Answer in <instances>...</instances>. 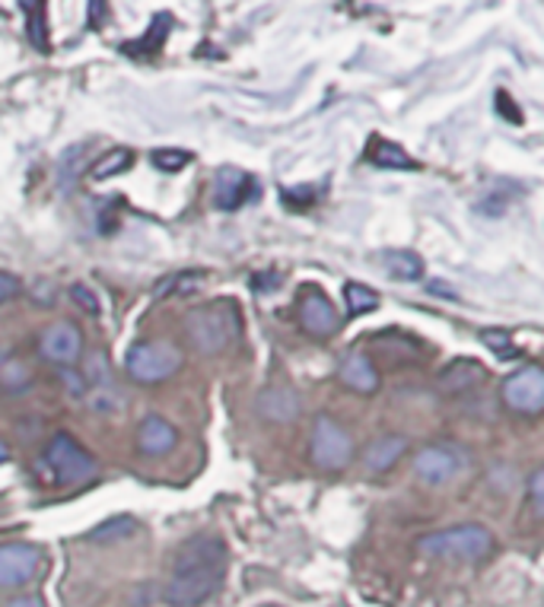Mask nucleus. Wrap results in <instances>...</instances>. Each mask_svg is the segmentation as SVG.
I'll return each mask as SVG.
<instances>
[{"label": "nucleus", "mask_w": 544, "mask_h": 607, "mask_svg": "<svg viewBox=\"0 0 544 607\" xmlns=\"http://www.w3.org/2000/svg\"><path fill=\"white\" fill-rule=\"evenodd\" d=\"M226 572V544L217 534L191 537L178 557L172 575L163 585V598L169 607H198L220 589Z\"/></svg>", "instance_id": "f257e3e1"}, {"label": "nucleus", "mask_w": 544, "mask_h": 607, "mask_svg": "<svg viewBox=\"0 0 544 607\" xmlns=\"http://www.w3.org/2000/svg\"><path fill=\"white\" fill-rule=\"evenodd\" d=\"M418 550L426 557L481 563L494 554V534L484 525H453L418 537Z\"/></svg>", "instance_id": "f03ea898"}, {"label": "nucleus", "mask_w": 544, "mask_h": 607, "mask_svg": "<svg viewBox=\"0 0 544 607\" xmlns=\"http://www.w3.org/2000/svg\"><path fill=\"white\" fill-rule=\"evenodd\" d=\"M185 334L198 354H223L239 337V312L233 302H213L191 309L185 319Z\"/></svg>", "instance_id": "7ed1b4c3"}, {"label": "nucleus", "mask_w": 544, "mask_h": 607, "mask_svg": "<svg viewBox=\"0 0 544 607\" xmlns=\"http://www.w3.org/2000/svg\"><path fill=\"white\" fill-rule=\"evenodd\" d=\"M45 474L61 486H81L89 484L99 474V461L86 451L71 433H58L51 436V443L45 446L42 455Z\"/></svg>", "instance_id": "20e7f679"}, {"label": "nucleus", "mask_w": 544, "mask_h": 607, "mask_svg": "<svg viewBox=\"0 0 544 607\" xmlns=\"http://www.w3.org/2000/svg\"><path fill=\"white\" fill-rule=\"evenodd\" d=\"M125 369L140 385H160L182 369V350L169 340H144L127 350Z\"/></svg>", "instance_id": "39448f33"}, {"label": "nucleus", "mask_w": 544, "mask_h": 607, "mask_svg": "<svg viewBox=\"0 0 544 607\" xmlns=\"http://www.w3.org/2000/svg\"><path fill=\"white\" fill-rule=\"evenodd\" d=\"M354 461V439L350 433L332 420L329 413L316 417L312 430V464L322 471H344Z\"/></svg>", "instance_id": "423d86ee"}, {"label": "nucleus", "mask_w": 544, "mask_h": 607, "mask_svg": "<svg viewBox=\"0 0 544 607\" xmlns=\"http://www.w3.org/2000/svg\"><path fill=\"white\" fill-rule=\"evenodd\" d=\"M503 405L522 417H539L544 410V369L539 363L519 366L512 375H506L500 388Z\"/></svg>", "instance_id": "0eeeda50"}, {"label": "nucleus", "mask_w": 544, "mask_h": 607, "mask_svg": "<svg viewBox=\"0 0 544 607\" xmlns=\"http://www.w3.org/2000/svg\"><path fill=\"white\" fill-rule=\"evenodd\" d=\"M42 569V550L26 541L0 544V589H23Z\"/></svg>", "instance_id": "6e6552de"}, {"label": "nucleus", "mask_w": 544, "mask_h": 607, "mask_svg": "<svg viewBox=\"0 0 544 607\" xmlns=\"http://www.w3.org/2000/svg\"><path fill=\"white\" fill-rule=\"evenodd\" d=\"M296 319L302 324V331L312 334V337H332V334H337V327H341L332 299L319 286H306L299 293Z\"/></svg>", "instance_id": "1a4fd4ad"}, {"label": "nucleus", "mask_w": 544, "mask_h": 607, "mask_svg": "<svg viewBox=\"0 0 544 607\" xmlns=\"http://www.w3.org/2000/svg\"><path fill=\"white\" fill-rule=\"evenodd\" d=\"M39 354H42V360L54 366H74L81 360V354H84V334H81V327L74 322H54L48 324L42 331V337H39Z\"/></svg>", "instance_id": "9d476101"}, {"label": "nucleus", "mask_w": 544, "mask_h": 607, "mask_svg": "<svg viewBox=\"0 0 544 607\" xmlns=\"http://www.w3.org/2000/svg\"><path fill=\"white\" fill-rule=\"evenodd\" d=\"M465 458L459 455V448L453 446H426L420 448L415 458V471L423 484L443 486L449 481H456V474L461 471Z\"/></svg>", "instance_id": "9b49d317"}, {"label": "nucleus", "mask_w": 544, "mask_h": 607, "mask_svg": "<svg viewBox=\"0 0 544 607\" xmlns=\"http://www.w3.org/2000/svg\"><path fill=\"white\" fill-rule=\"evenodd\" d=\"M337 379H341V385H347L357 395H373V392H379V385H382V375H379L376 363L363 350H350L341 360Z\"/></svg>", "instance_id": "f8f14e48"}, {"label": "nucleus", "mask_w": 544, "mask_h": 607, "mask_svg": "<svg viewBox=\"0 0 544 607\" xmlns=\"http://www.w3.org/2000/svg\"><path fill=\"white\" fill-rule=\"evenodd\" d=\"M255 198V182L249 178V172L243 169H220L213 178V203L220 210H236L243 203Z\"/></svg>", "instance_id": "ddd939ff"}, {"label": "nucleus", "mask_w": 544, "mask_h": 607, "mask_svg": "<svg viewBox=\"0 0 544 607\" xmlns=\"http://www.w3.org/2000/svg\"><path fill=\"white\" fill-rule=\"evenodd\" d=\"M175 443H178V433H175V426L169 423L166 417H160V413L144 417V423L137 430V446H140L144 455H150V458L169 455L175 448Z\"/></svg>", "instance_id": "4468645a"}, {"label": "nucleus", "mask_w": 544, "mask_h": 607, "mask_svg": "<svg viewBox=\"0 0 544 607\" xmlns=\"http://www.w3.org/2000/svg\"><path fill=\"white\" fill-rule=\"evenodd\" d=\"M405 451H408V439L398 436V433H388V436H379L376 443L363 451V464L373 474H385V471H392V464L401 461Z\"/></svg>", "instance_id": "2eb2a0df"}, {"label": "nucleus", "mask_w": 544, "mask_h": 607, "mask_svg": "<svg viewBox=\"0 0 544 607\" xmlns=\"http://www.w3.org/2000/svg\"><path fill=\"white\" fill-rule=\"evenodd\" d=\"M379 261L385 264V271L395 277V281H401V284H418L420 277H423V258L415 255V251H408V248H392V251H382L379 255Z\"/></svg>", "instance_id": "dca6fc26"}, {"label": "nucleus", "mask_w": 544, "mask_h": 607, "mask_svg": "<svg viewBox=\"0 0 544 607\" xmlns=\"http://www.w3.org/2000/svg\"><path fill=\"white\" fill-rule=\"evenodd\" d=\"M258 410L274 423H290L299 417V398L290 388H268L258 398Z\"/></svg>", "instance_id": "f3484780"}, {"label": "nucleus", "mask_w": 544, "mask_h": 607, "mask_svg": "<svg viewBox=\"0 0 544 607\" xmlns=\"http://www.w3.org/2000/svg\"><path fill=\"white\" fill-rule=\"evenodd\" d=\"M367 160L379 165V169H418V162L411 160L398 144H392V140H373L370 147H367Z\"/></svg>", "instance_id": "a211bd4d"}, {"label": "nucleus", "mask_w": 544, "mask_h": 607, "mask_svg": "<svg viewBox=\"0 0 544 607\" xmlns=\"http://www.w3.org/2000/svg\"><path fill=\"white\" fill-rule=\"evenodd\" d=\"M481 379H484V369L481 366L459 360V363H453L440 375V388L443 392H465V388H474Z\"/></svg>", "instance_id": "6ab92c4d"}, {"label": "nucleus", "mask_w": 544, "mask_h": 607, "mask_svg": "<svg viewBox=\"0 0 544 607\" xmlns=\"http://www.w3.org/2000/svg\"><path fill=\"white\" fill-rule=\"evenodd\" d=\"M84 172H86L84 147H71V150L58 160V188H61V191H71Z\"/></svg>", "instance_id": "aec40b11"}, {"label": "nucleus", "mask_w": 544, "mask_h": 607, "mask_svg": "<svg viewBox=\"0 0 544 607\" xmlns=\"http://www.w3.org/2000/svg\"><path fill=\"white\" fill-rule=\"evenodd\" d=\"M344 299H347V312L357 319V315H367V312H376L379 309V293L363 284H347L344 286Z\"/></svg>", "instance_id": "412c9836"}, {"label": "nucleus", "mask_w": 544, "mask_h": 607, "mask_svg": "<svg viewBox=\"0 0 544 607\" xmlns=\"http://www.w3.org/2000/svg\"><path fill=\"white\" fill-rule=\"evenodd\" d=\"M137 531V522L131 516H119L112 522H102L99 528L89 531V541H119V537H131Z\"/></svg>", "instance_id": "4be33fe9"}, {"label": "nucleus", "mask_w": 544, "mask_h": 607, "mask_svg": "<svg viewBox=\"0 0 544 607\" xmlns=\"http://www.w3.org/2000/svg\"><path fill=\"white\" fill-rule=\"evenodd\" d=\"M127 165H131V153H127L125 147H115L112 153H106L102 160H96V165H92V178L102 182V178H109V175L125 172Z\"/></svg>", "instance_id": "5701e85b"}, {"label": "nucleus", "mask_w": 544, "mask_h": 607, "mask_svg": "<svg viewBox=\"0 0 544 607\" xmlns=\"http://www.w3.org/2000/svg\"><path fill=\"white\" fill-rule=\"evenodd\" d=\"M153 165L160 169V172H169V175H175V172H182L188 162H191V153H185V150H175V147H163V150H157L153 157Z\"/></svg>", "instance_id": "b1692460"}, {"label": "nucleus", "mask_w": 544, "mask_h": 607, "mask_svg": "<svg viewBox=\"0 0 544 607\" xmlns=\"http://www.w3.org/2000/svg\"><path fill=\"white\" fill-rule=\"evenodd\" d=\"M26 13L33 16L29 20V39L33 45H39L42 51H48V36H45V3H23Z\"/></svg>", "instance_id": "393cba45"}, {"label": "nucleus", "mask_w": 544, "mask_h": 607, "mask_svg": "<svg viewBox=\"0 0 544 607\" xmlns=\"http://www.w3.org/2000/svg\"><path fill=\"white\" fill-rule=\"evenodd\" d=\"M0 382H3V388H10V392H20V388H26V385H29L26 366L16 363V360H10V363L0 369Z\"/></svg>", "instance_id": "a878e982"}, {"label": "nucleus", "mask_w": 544, "mask_h": 607, "mask_svg": "<svg viewBox=\"0 0 544 607\" xmlns=\"http://www.w3.org/2000/svg\"><path fill=\"white\" fill-rule=\"evenodd\" d=\"M481 340L491 347V350H497L503 360H512V357H519V350L512 347V340H509V334L506 331H481Z\"/></svg>", "instance_id": "bb28decb"}, {"label": "nucleus", "mask_w": 544, "mask_h": 607, "mask_svg": "<svg viewBox=\"0 0 544 607\" xmlns=\"http://www.w3.org/2000/svg\"><path fill=\"white\" fill-rule=\"evenodd\" d=\"M529 499H532V509L535 516L544 512V471H535L532 481H529Z\"/></svg>", "instance_id": "cd10ccee"}, {"label": "nucleus", "mask_w": 544, "mask_h": 607, "mask_svg": "<svg viewBox=\"0 0 544 607\" xmlns=\"http://www.w3.org/2000/svg\"><path fill=\"white\" fill-rule=\"evenodd\" d=\"M71 296L77 299V306H81V309H86L89 315H96V312H99V302H96V296H92V293H89L84 284L71 286Z\"/></svg>", "instance_id": "c85d7f7f"}, {"label": "nucleus", "mask_w": 544, "mask_h": 607, "mask_svg": "<svg viewBox=\"0 0 544 607\" xmlns=\"http://www.w3.org/2000/svg\"><path fill=\"white\" fill-rule=\"evenodd\" d=\"M16 293H20V281H16L13 274H3V271H0V302L13 299Z\"/></svg>", "instance_id": "c756f323"}, {"label": "nucleus", "mask_w": 544, "mask_h": 607, "mask_svg": "<svg viewBox=\"0 0 544 607\" xmlns=\"http://www.w3.org/2000/svg\"><path fill=\"white\" fill-rule=\"evenodd\" d=\"M497 102H500V109H506V106H509L506 92H497ZM519 122H522V112H512V115H509V124H519Z\"/></svg>", "instance_id": "7c9ffc66"}, {"label": "nucleus", "mask_w": 544, "mask_h": 607, "mask_svg": "<svg viewBox=\"0 0 544 607\" xmlns=\"http://www.w3.org/2000/svg\"><path fill=\"white\" fill-rule=\"evenodd\" d=\"M10 607H45L39 598H16Z\"/></svg>", "instance_id": "2f4dec72"}, {"label": "nucleus", "mask_w": 544, "mask_h": 607, "mask_svg": "<svg viewBox=\"0 0 544 607\" xmlns=\"http://www.w3.org/2000/svg\"><path fill=\"white\" fill-rule=\"evenodd\" d=\"M7 461H10V446L0 439V464H7Z\"/></svg>", "instance_id": "473e14b6"}]
</instances>
